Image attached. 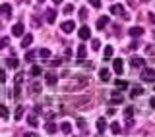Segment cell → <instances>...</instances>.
Here are the masks:
<instances>
[{
  "label": "cell",
  "mask_w": 155,
  "mask_h": 137,
  "mask_svg": "<svg viewBox=\"0 0 155 137\" xmlns=\"http://www.w3.org/2000/svg\"><path fill=\"white\" fill-rule=\"evenodd\" d=\"M21 116H23V106H18L16 108V120H19Z\"/></svg>",
  "instance_id": "f546056e"
},
{
  "label": "cell",
  "mask_w": 155,
  "mask_h": 137,
  "mask_svg": "<svg viewBox=\"0 0 155 137\" xmlns=\"http://www.w3.org/2000/svg\"><path fill=\"white\" fill-rule=\"evenodd\" d=\"M110 129H113V133H114V135H118V133H120V126L116 124V122H114V124H110Z\"/></svg>",
  "instance_id": "4316f807"
},
{
  "label": "cell",
  "mask_w": 155,
  "mask_h": 137,
  "mask_svg": "<svg viewBox=\"0 0 155 137\" xmlns=\"http://www.w3.org/2000/svg\"><path fill=\"white\" fill-rule=\"evenodd\" d=\"M0 14H2L4 18H10L12 16V6H10V4H2V6H0Z\"/></svg>",
  "instance_id": "8992f818"
},
{
  "label": "cell",
  "mask_w": 155,
  "mask_h": 137,
  "mask_svg": "<svg viewBox=\"0 0 155 137\" xmlns=\"http://www.w3.org/2000/svg\"><path fill=\"white\" fill-rule=\"evenodd\" d=\"M149 21H151V23H155V16H153V14H149Z\"/></svg>",
  "instance_id": "b9f144b4"
},
{
  "label": "cell",
  "mask_w": 155,
  "mask_h": 137,
  "mask_svg": "<svg viewBox=\"0 0 155 137\" xmlns=\"http://www.w3.org/2000/svg\"><path fill=\"white\" fill-rule=\"evenodd\" d=\"M56 124H47L45 126V131H47V133H56Z\"/></svg>",
  "instance_id": "ac0fdd59"
},
{
  "label": "cell",
  "mask_w": 155,
  "mask_h": 137,
  "mask_svg": "<svg viewBox=\"0 0 155 137\" xmlns=\"http://www.w3.org/2000/svg\"><path fill=\"white\" fill-rule=\"evenodd\" d=\"M23 137H39V135H37V133H25Z\"/></svg>",
  "instance_id": "60d3db41"
},
{
  "label": "cell",
  "mask_w": 155,
  "mask_h": 137,
  "mask_svg": "<svg viewBox=\"0 0 155 137\" xmlns=\"http://www.w3.org/2000/svg\"><path fill=\"white\" fill-rule=\"evenodd\" d=\"M31 23H33L35 27H39V19H37V18H33V19H31Z\"/></svg>",
  "instance_id": "ab89813d"
},
{
  "label": "cell",
  "mask_w": 155,
  "mask_h": 137,
  "mask_svg": "<svg viewBox=\"0 0 155 137\" xmlns=\"http://www.w3.org/2000/svg\"><path fill=\"white\" fill-rule=\"evenodd\" d=\"M39 56L48 60V58H51V50H48V48H41V50H39Z\"/></svg>",
  "instance_id": "e0dca14e"
},
{
  "label": "cell",
  "mask_w": 155,
  "mask_h": 137,
  "mask_svg": "<svg viewBox=\"0 0 155 137\" xmlns=\"http://www.w3.org/2000/svg\"><path fill=\"white\" fill-rule=\"evenodd\" d=\"M51 64H52V66H60V64H62V58H54Z\"/></svg>",
  "instance_id": "8d00e7d4"
},
{
  "label": "cell",
  "mask_w": 155,
  "mask_h": 137,
  "mask_svg": "<svg viewBox=\"0 0 155 137\" xmlns=\"http://www.w3.org/2000/svg\"><path fill=\"white\" fill-rule=\"evenodd\" d=\"M99 137H101V135H99Z\"/></svg>",
  "instance_id": "c3c4849f"
},
{
  "label": "cell",
  "mask_w": 155,
  "mask_h": 137,
  "mask_svg": "<svg viewBox=\"0 0 155 137\" xmlns=\"http://www.w3.org/2000/svg\"><path fill=\"white\" fill-rule=\"evenodd\" d=\"M99 77H101L103 81H109V79H110V73H109V70H107V68H103V70L99 72Z\"/></svg>",
  "instance_id": "9a60e30c"
},
{
  "label": "cell",
  "mask_w": 155,
  "mask_h": 137,
  "mask_svg": "<svg viewBox=\"0 0 155 137\" xmlns=\"http://www.w3.org/2000/svg\"><path fill=\"white\" fill-rule=\"evenodd\" d=\"M89 4L93 8H101V0H89Z\"/></svg>",
  "instance_id": "836d02e7"
},
{
  "label": "cell",
  "mask_w": 155,
  "mask_h": 137,
  "mask_svg": "<svg viewBox=\"0 0 155 137\" xmlns=\"http://www.w3.org/2000/svg\"><path fill=\"white\" fill-rule=\"evenodd\" d=\"M33 58H35V52H33V50H31V52H25V60H27V62H31Z\"/></svg>",
  "instance_id": "d6a6232c"
},
{
  "label": "cell",
  "mask_w": 155,
  "mask_h": 137,
  "mask_svg": "<svg viewBox=\"0 0 155 137\" xmlns=\"http://www.w3.org/2000/svg\"><path fill=\"white\" fill-rule=\"evenodd\" d=\"M10 45V39L8 37H2V39H0V50H2V48H6Z\"/></svg>",
  "instance_id": "cb8c5ba5"
},
{
  "label": "cell",
  "mask_w": 155,
  "mask_h": 137,
  "mask_svg": "<svg viewBox=\"0 0 155 137\" xmlns=\"http://www.w3.org/2000/svg\"><path fill=\"white\" fill-rule=\"evenodd\" d=\"M74 21H64V23H62V31H64V33H72V31H74Z\"/></svg>",
  "instance_id": "9c48e42d"
},
{
  "label": "cell",
  "mask_w": 155,
  "mask_h": 137,
  "mask_svg": "<svg viewBox=\"0 0 155 137\" xmlns=\"http://www.w3.org/2000/svg\"><path fill=\"white\" fill-rule=\"evenodd\" d=\"M153 39H155V29H153Z\"/></svg>",
  "instance_id": "bcb514c9"
},
{
  "label": "cell",
  "mask_w": 155,
  "mask_h": 137,
  "mask_svg": "<svg viewBox=\"0 0 155 137\" xmlns=\"http://www.w3.org/2000/svg\"><path fill=\"white\" fill-rule=\"evenodd\" d=\"M113 54H114V48H113V46H107V48H105V58H110Z\"/></svg>",
  "instance_id": "484cf974"
},
{
  "label": "cell",
  "mask_w": 155,
  "mask_h": 137,
  "mask_svg": "<svg viewBox=\"0 0 155 137\" xmlns=\"http://www.w3.org/2000/svg\"><path fill=\"white\" fill-rule=\"evenodd\" d=\"M41 72H43V70H41L39 66H33V68H31V75H41Z\"/></svg>",
  "instance_id": "83f0119b"
},
{
  "label": "cell",
  "mask_w": 155,
  "mask_h": 137,
  "mask_svg": "<svg viewBox=\"0 0 155 137\" xmlns=\"http://www.w3.org/2000/svg\"><path fill=\"white\" fill-rule=\"evenodd\" d=\"M27 124L31 126V128H37V126H39V122H37L35 116H29V118H27Z\"/></svg>",
  "instance_id": "44dd1931"
},
{
  "label": "cell",
  "mask_w": 155,
  "mask_h": 137,
  "mask_svg": "<svg viewBox=\"0 0 155 137\" xmlns=\"http://www.w3.org/2000/svg\"><path fill=\"white\" fill-rule=\"evenodd\" d=\"M149 104H151L153 108H155V97H153V99H151V102H149Z\"/></svg>",
  "instance_id": "7bdbcfd3"
},
{
  "label": "cell",
  "mask_w": 155,
  "mask_h": 137,
  "mask_svg": "<svg viewBox=\"0 0 155 137\" xmlns=\"http://www.w3.org/2000/svg\"><path fill=\"white\" fill-rule=\"evenodd\" d=\"M142 77L145 81H155V70H151V68H143Z\"/></svg>",
  "instance_id": "7a4b0ae2"
},
{
  "label": "cell",
  "mask_w": 155,
  "mask_h": 137,
  "mask_svg": "<svg viewBox=\"0 0 155 137\" xmlns=\"http://www.w3.org/2000/svg\"><path fill=\"white\" fill-rule=\"evenodd\" d=\"M85 54H87L85 46H84V45H80V46H78V58H80V60H84V58H85Z\"/></svg>",
  "instance_id": "2e32d148"
},
{
  "label": "cell",
  "mask_w": 155,
  "mask_h": 137,
  "mask_svg": "<svg viewBox=\"0 0 155 137\" xmlns=\"http://www.w3.org/2000/svg\"><path fill=\"white\" fill-rule=\"evenodd\" d=\"M142 93H143V89H142V87H134V89H132V97L136 99V97H140Z\"/></svg>",
  "instance_id": "d4e9b609"
},
{
  "label": "cell",
  "mask_w": 155,
  "mask_h": 137,
  "mask_svg": "<svg viewBox=\"0 0 155 137\" xmlns=\"http://www.w3.org/2000/svg\"><path fill=\"white\" fill-rule=\"evenodd\" d=\"M91 46H93V50H99L101 43H99V41H97V39H95V41H93V45H91Z\"/></svg>",
  "instance_id": "74e56055"
},
{
  "label": "cell",
  "mask_w": 155,
  "mask_h": 137,
  "mask_svg": "<svg viewBox=\"0 0 155 137\" xmlns=\"http://www.w3.org/2000/svg\"><path fill=\"white\" fill-rule=\"evenodd\" d=\"M97 129H99L101 133L107 129V120H105V118H99V120H97Z\"/></svg>",
  "instance_id": "4fadbf2b"
},
{
  "label": "cell",
  "mask_w": 155,
  "mask_h": 137,
  "mask_svg": "<svg viewBox=\"0 0 155 137\" xmlns=\"http://www.w3.org/2000/svg\"><path fill=\"white\" fill-rule=\"evenodd\" d=\"M80 19H81V21H85V19H87V10L85 8L80 10Z\"/></svg>",
  "instance_id": "f1b7e54d"
},
{
  "label": "cell",
  "mask_w": 155,
  "mask_h": 137,
  "mask_svg": "<svg viewBox=\"0 0 155 137\" xmlns=\"http://www.w3.org/2000/svg\"><path fill=\"white\" fill-rule=\"evenodd\" d=\"M110 14H114V16H122L124 19H130V16L124 12V6H120V4H114V6H110Z\"/></svg>",
  "instance_id": "6da1fadb"
},
{
  "label": "cell",
  "mask_w": 155,
  "mask_h": 137,
  "mask_svg": "<svg viewBox=\"0 0 155 137\" xmlns=\"http://www.w3.org/2000/svg\"><path fill=\"white\" fill-rule=\"evenodd\" d=\"M56 81H58L56 73H54V72H48V73H47V85L54 87V85H56Z\"/></svg>",
  "instance_id": "277c9868"
},
{
  "label": "cell",
  "mask_w": 155,
  "mask_h": 137,
  "mask_svg": "<svg viewBox=\"0 0 155 137\" xmlns=\"http://www.w3.org/2000/svg\"><path fill=\"white\" fill-rule=\"evenodd\" d=\"M116 87H118V89H126V87H128V83L122 81V79H118V81H116Z\"/></svg>",
  "instance_id": "4dcf8cb0"
},
{
  "label": "cell",
  "mask_w": 155,
  "mask_h": 137,
  "mask_svg": "<svg viewBox=\"0 0 155 137\" xmlns=\"http://www.w3.org/2000/svg\"><path fill=\"white\" fill-rule=\"evenodd\" d=\"M37 2H39V4H43V2H45V0H37Z\"/></svg>",
  "instance_id": "f6af8a7d"
},
{
  "label": "cell",
  "mask_w": 155,
  "mask_h": 137,
  "mask_svg": "<svg viewBox=\"0 0 155 137\" xmlns=\"http://www.w3.org/2000/svg\"><path fill=\"white\" fill-rule=\"evenodd\" d=\"M6 64H8V68H12V70H16V68L19 66V60H18V58H14V56H10Z\"/></svg>",
  "instance_id": "30bf717a"
},
{
  "label": "cell",
  "mask_w": 155,
  "mask_h": 137,
  "mask_svg": "<svg viewBox=\"0 0 155 137\" xmlns=\"http://www.w3.org/2000/svg\"><path fill=\"white\" fill-rule=\"evenodd\" d=\"M31 43H33V35H23V39H21V46L23 48H27Z\"/></svg>",
  "instance_id": "7c38bea8"
},
{
  "label": "cell",
  "mask_w": 155,
  "mask_h": 137,
  "mask_svg": "<svg viewBox=\"0 0 155 137\" xmlns=\"http://www.w3.org/2000/svg\"><path fill=\"white\" fill-rule=\"evenodd\" d=\"M130 35H132V37H142L143 35V29L142 27H132V29H130Z\"/></svg>",
  "instance_id": "5bb4252c"
},
{
  "label": "cell",
  "mask_w": 155,
  "mask_h": 137,
  "mask_svg": "<svg viewBox=\"0 0 155 137\" xmlns=\"http://www.w3.org/2000/svg\"><path fill=\"white\" fill-rule=\"evenodd\" d=\"M45 18H47V21L48 23H54V19H56V12L52 8H48L47 12H45Z\"/></svg>",
  "instance_id": "52a82bcc"
},
{
  "label": "cell",
  "mask_w": 155,
  "mask_h": 137,
  "mask_svg": "<svg viewBox=\"0 0 155 137\" xmlns=\"http://www.w3.org/2000/svg\"><path fill=\"white\" fill-rule=\"evenodd\" d=\"M72 10H74V6H70V4H68V6H64V12H66V14H70Z\"/></svg>",
  "instance_id": "f35d334b"
},
{
  "label": "cell",
  "mask_w": 155,
  "mask_h": 137,
  "mask_svg": "<svg viewBox=\"0 0 155 137\" xmlns=\"http://www.w3.org/2000/svg\"><path fill=\"white\" fill-rule=\"evenodd\" d=\"M60 129H62V133H70L72 131V126L68 124V122H62V126H60Z\"/></svg>",
  "instance_id": "ffe728a7"
},
{
  "label": "cell",
  "mask_w": 155,
  "mask_h": 137,
  "mask_svg": "<svg viewBox=\"0 0 155 137\" xmlns=\"http://www.w3.org/2000/svg\"><path fill=\"white\" fill-rule=\"evenodd\" d=\"M110 102H114V104H116V102H122V97L114 93V95H113V99H110Z\"/></svg>",
  "instance_id": "1f68e13d"
},
{
  "label": "cell",
  "mask_w": 155,
  "mask_h": 137,
  "mask_svg": "<svg viewBox=\"0 0 155 137\" xmlns=\"http://www.w3.org/2000/svg\"><path fill=\"white\" fill-rule=\"evenodd\" d=\"M31 89H33V93H39V91H41V85H39V83H33Z\"/></svg>",
  "instance_id": "e575fe53"
},
{
  "label": "cell",
  "mask_w": 155,
  "mask_h": 137,
  "mask_svg": "<svg viewBox=\"0 0 155 137\" xmlns=\"http://www.w3.org/2000/svg\"><path fill=\"white\" fill-rule=\"evenodd\" d=\"M107 23H109V18H107V16L99 18V19H97V29H105V27H107Z\"/></svg>",
  "instance_id": "8fae6325"
},
{
  "label": "cell",
  "mask_w": 155,
  "mask_h": 137,
  "mask_svg": "<svg viewBox=\"0 0 155 137\" xmlns=\"http://www.w3.org/2000/svg\"><path fill=\"white\" fill-rule=\"evenodd\" d=\"M113 68H114V72L120 75V73L124 72V62H122V60H114V62H113Z\"/></svg>",
  "instance_id": "ba28073f"
},
{
  "label": "cell",
  "mask_w": 155,
  "mask_h": 137,
  "mask_svg": "<svg viewBox=\"0 0 155 137\" xmlns=\"http://www.w3.org/2000/svg\"><path fill=\"white\" fill-rule=\"evenodd\" d=\"M132 116H134V106H128L124 110V118H132Z\"/></svg>",
  "instance_id": "603a6c76"
},
{
  "label": "cell",
  "mask_w": 155,
  "mask_h": 137,
  "mask_svg": "<svg viewBox=\"0 0 155 137\" xmlns=\"http://www.w3.org/2000/svg\"><path fill=\"white\" fill-rule=\"evenodd\" d=\"M52 2H54V4H60V2H62V0H52Z\"/></svg>",
  "instance_id": "ee69618b"
},
{
  "label": "cell",
  "mask_w": 155,
  "mask_h": 137,
  "mask_svg": "<svg viewBox=\"0 0 155 137\" xmlns=\"http://www.w3.org/2000/svg\"><path fill=\"white\" fill-rule=\"evenodd\" d=\"M4 81H6V72L0 70V83H4Z\"/></svg>",
  "instance_id": "d590c367"
},
{
  "label": "cell",
  "mask_w": 155,
  "mask_h": 137,
  "mask_svg": "<svg viewBox=\"0 0 155 137\" xmlns=\"http://www.w3.org/2000/svg\"><path fill=\"white\" fill-rule=\"evenodd\" d=\"M78 37H80L81 41H87V39L91 37V31H89V27H81L80 31H78Z\"/></svg>",
  "instance_id": "3957f363"
},
{
  "label": "cell",
  "mask_w": 155,
  "mask_h": 137,
  "mask_svg": "<svg viewBox=\"0 0 155 137\" xmlns=\"http://www.w3.org/2000/svg\"><path fill=\"white\" fill-rule=\"evenodd\" d=\"M153 91H155V89H153Z\"/></svg>",
  "instance_id": "7dc6e473"
},
{
  "label": "cell",
  "mask_w": 155,
  "mask_h": 137,
  "mask_svg": "<svg viewBox=\"0 0 155 137\" xmlns=\"http://www.w3.org/2000/svg\"><path fill=\"white\" fill-rule=\"evenodd\" d=\"M132 66H134V68L143 66V60H142V58H138V56H134V58H132Z\"/></svg>",
  "instance_id": "7402d4cb"
},
{
  "label": "cell",
  "mask_w": 155,
  "mask_h": 137,
  "mask_svg": "<svg viewBox=\"0 0 155 137\" xmlns=\"http://www.w3.org/2000/svg\"><path fill=\"white\" fill-rule=\"evenodd\" d=\"M8 108H6V106H4V104H0V118H2V120H6L8 118Z\"/></svg>",
  "instance_id": "d6986e66"
},
{
  "label": "cell",
  "mask_w": 155,
  "mask_h": 137,
  "mask_svg": "<svg viewBox=\"0 0 155 137\" xmlns=\"http://www.w3.org/2000/svg\"><path fill=\"white\" fill-rule=\"evenodd\" d=\"M12 35H14V37H21V35H23V25H21V23L12 25Z\"/></svg>",
  "instance_id": "5b68a950"
}]
</instances>
